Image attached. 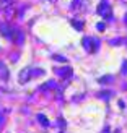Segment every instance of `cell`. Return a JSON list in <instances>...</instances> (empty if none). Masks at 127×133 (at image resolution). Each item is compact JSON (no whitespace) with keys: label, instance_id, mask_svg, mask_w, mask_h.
Returning a JSON list of instances; mask_svg holds the SVG:
<instances>
[{"label":"cell","instance_id":"obj_1","mask_svg":"<svg viewBox=\"0 0 127 133\" xmlns=\"http://www.w3.org/2000/svg\"><path fill=\"white\" fill-rule=\"evenodd\" d=\"M83 45L88 52H96L99 49V41L96 37H83Z\"/></svg>","mask_w":127,"mask_h":133},{"label":"cell","instance_id":"obj_2","mask_svg":"<svg viewBox=\"0 0 127 133\" xmlns=\"http://www.w3.org/2000/svg\"><path fill=\"white\" fill-rule=\"evenodd\" d=\"M13 32H15V28H11L8 23H0V34H2L3 37L11 39L13 37Z\"/></svg>","mask_w":127,"mask_h":133},{"label":"cell","instance_id":"obj_3","mask_svg":"<svg viewBox=\"0 0 127 133\" xmlns=\"http://www.w3.org/2000/svg\"><path fill=\"white\" fill-rule=\"evenodd\" d=\"M98 13H99L103 18L111 19V6H109V3H108V2H103L101 5L98 6Z\"/></svg>","mask_w":127,"mask_h":133},{"label":"cell","instance_id":"obj_4","mask_svg":"<svg viewBox=\"0 0 127 133\" xmlns=\"http://www.w3.org/2000/svg\"><path fill=\"white\" fill-rule=\"evenodd\" d=\"M11 41L15 42L16 45H23L25 42V32L21 29H15V32H13V37H11Z\"/></svg>","mask_w":127,"mask_h":133},{"label":"cell","instance_id":"obj_5","mask_svg":"<svg viewBox=\"0 0 127 133\" xmlns=\"http://www.w3.org/2000/svg\"><path fill=\"white\" fill-rule=\"evenodd\" d=\"M33 78V75H31V70L29 68H25V70H21L20 71V75H18V81L20 83H26V81H29V79Z\"/></svg>","mask_w":127,"mask_h":133},{"label":"cell","instance_id":"obj_6","mask_svg":"<svg viewBox=\"0 0 127 133\" xmlns=\"http://www.w3.org/2000/svg\"><path fill=\"white\" fill-rule=\"evenodd\" d=\"M57 88V84L54 79H49V81H46L43 86H39V91H49V89H56Z\"/></svg>","mask_w":127,"mask_h":133},{"label":"cell","instance_id":"obj_7","mask_svg":"<svg viewBox=\"0 0 127 133\" xmlns=\"http://www.w3.org/2000/svg\"><path fill=\"white\" fill-rule=\"evenodd\" d=\"M56 71H57L59 76H64V78L72 76V68H70V66H65V68H57Z\"/></svg>","mask_w":127,"mask_h":133},{"label":"cell","instance_id":"obj_8","mask_svg":"<svg viewBox=\"0 0 127 133\" xmlns=\"http://www.w3.org/2000/svg\"><path fill=\"white\" fill-rule=\"evenodd\" d=\"M0 78H2L3 81L8 79V68H7V65L3 62H0Z\"/></svg>","mask_w":127,"mask_h":133},{"label":"cell","instance_id":"obj_9","mask_svg":"<svg viewBox=\"0 0 127 133\" xmlns=\"http://www.w3.org/2000/svg\"><path fill=\"white\" fill-rule=\"evenodd\" d=\"M11 5H13V0H0V10H2V11H5Z\"/></svg>","mask_w":127,"mask_h":133},{"label":"cell","instance_id":"obj_10","mask_svg":"<svg viewBox=\"0 0 127 133\" xmlns=\"http://www.w3.org/2000/svg\"><path fill=\"white\" fill-rule=\"evenodd\" d=\"M98 96L101 97V99H106V101H108L109 97H112V96H114V91H101Z\"/></svg>","mask_w":127,"mask_h":133},{"label":"cell","instance_id":"obj_11","mask_svg":"<svg viewBox=\"0 0 127 133\" xmlns=\"http://www.w3.org/2000/svg\"><path fill=\"white\" fill-rule=\"evenodd\" d=\"M38 120L39 122H41V125H43V127H49V120H47V117H46V115H43V114H38Z\"/></svg>","mask_w":127,"mask_h":133},{"label":"cell","instance_id":"obj_12","mask_svg":"<svg viewBox=\"0 0 127 133\" xmlns=\"http://www.w3.org/2000/svg\"><path fill=\"white\" fill-rule=\"evenodd\" d=\"M72 26H73V28H77L78 31L83 29V23L82 21H75V19H72Z\"/></svg>","mask_w":127,"mask_h":133},{"label":"cell","instance_id":"obj_13","mask_svg":"<svg viewBox=\"0 0 127 133\" xmlns=\"http://www.w3.org/2000/svg\"><path fill=\"white\" fill-rule=\"evenodd\" d=\"M44 73H46V71H44L43 68H36V70H33V71H31V75H33V76H43Z\"/></svg>","mask_w":127,"mask_h":133},{"label":"cell","instance_id":"obj_14","mask_svg":"<svg viewBox=\"0 0 127 133\" xmlns=\"http://www.w3.org/2000/svg\"><path fill=\"white\" fill-rule=\"evenodd\" d=\"M109 81H112V76H103V78H99V83H101V84L109 83Z\"/></svg>","mask_w":127,"mask_h":133},{"label":"cell","instance_id":"obj_15","mask_svg":"<svg viewBox=\"0 0 127 133\" xmlns=\"http://www.w3.org/2000/svg\"><path fill=\"white\" fill-rule=\"evenodd\" d=\"M121 73L122 75H127V60L122 62V68H121Z\"/></svg>","mask_w":127,"mask_h":133},{"label":"cell","instance_id":"obj_16","mask_svg":"<svg viewBox=\"0 0 127 133\" xmlns=\"http://www.w3.org/2000/svg\"><path fill=\"white\" fill-rule=\"evenodd\" d=\"M54 60H57V62H67V58L62 57V55H54Z\"/></svg>","mask_w":127,"mask_h":133},{"label":"cell","instance_id":"obj_17","mask_svg":"<svg viewBox=\"0 0 127 133\" xmlns=\"http://www.w3.org/2000/svg\"><path fill=\"white\" fill-rule=\"evenodd\" d=\"M96 29H98V31H104V29H106V24H104V23H98V24H96Z\"/></svg>","mask_w":127,"mask_h":133},{"label":"cell","instance_id":"obj_18","mask_svg":"<svg viewBox=\"0 0 127 133\" xmlns=\"http://www.w3.org/2000/svg\"><path fill=\"white\" fill-rule=\"evenodd\" d=\"M3 122H5V117H3V114H2V112H0V127L3 125Z\"/></svg>","mask_w":127,"mask_h":133},{"label":"cell","instance_id":"obj_19","mask_svg":"<svg viewBox=\"0 0 127 133\" xmlns=\"http://www.w3.org/2000/svg\"><path fill=\"white\" fill-rule=\"evenodd\" d=\"M122 42V39H112L111 41V44H121Z\"/></svg>","mask_w":127,"mask_h":133},{"label":"cell","instance_id":"obj_20","mask_svg":"<svg viewBox=\"0 0 127 133\" xmlns=\"http://www.w3.org/2000/svg\"><path fill=\"white\" fill-rule=\"evenodd\" d=\"M103 133H109V127H108V125H106V127L103 128Z\"/></svg>","mask_w":127,"mask_h":133},{"label":"cell","instance_id":"obj_21","mask_svg":"<svg viewBox=\"0 0 127 133\" xmlns=\"http://www.w3.org/2000/svg\"><path fill=\"white\" fill-rule=\"evenodd\" d=\"M125 19H127V16H125Z\"/></svg>","mask_w":127,"mask_h":133}]
</instances>
